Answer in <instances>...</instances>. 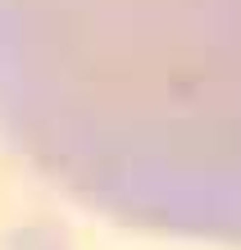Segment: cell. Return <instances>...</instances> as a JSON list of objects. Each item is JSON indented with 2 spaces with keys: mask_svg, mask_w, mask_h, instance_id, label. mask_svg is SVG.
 <instances>
[{
  "mask_svg": "<svg viewBox=\"0 0 241 250\" xmlns=\"http://www.w3.org/2000/svg\"><path fill=\"white\" fill-rule=\"evenodd\" d=\"M0 146L114 223L241 246V0H0Z\"/></svg>",
  "mask_w": 241,
  "mask_h": 250,
  "instance_id": "cell-1",
  "label": "cell"
},
{
  "mask_svg": "<svg viewBox=\"0 0 241 250\" xmlns=\"http://www.w3.org/2000/svg\"><path fill=\"white\" fill-rule=\"evenodd\" d=\"M0 250H68L23 164L0 146Z\"/></svg>",
  "mask_w": 241,
  "mask_h": 250,
  "instance_id": "cell-2",
  "label": "cell"
}]
</instances>
